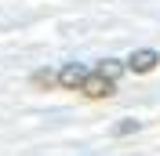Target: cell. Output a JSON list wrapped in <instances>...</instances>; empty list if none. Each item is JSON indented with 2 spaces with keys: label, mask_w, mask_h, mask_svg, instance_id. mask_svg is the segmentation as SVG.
Masks as SVG:
<instances>
[{
  "label": "cell",
  "mask_w": 160,
  "mask_h": 156,
  "mask_svg": "<svg viewBox=\"0 0 160 156\" xmlns=\"http://www.w3.org/2000/svg\"><path fill=\"white\" fill-rule=\"evenodd\" d=\"M80 95L91 98V102H98V98H113L117 95V80H109L106 73H88V80H84V87H80Z\"/></svg>",
  "instance_id": "cell-1"
},
{
  "label": "cell",
  "mask_w": 160,
  "mask_h": 156,
  "mask_svg": "<svg viewBox=\"0 0 160 156\" xmlns=\"http://www.w3.org/2000/svg\"><path fill=\"white\" fill-rule=\"evenodd\" d=\"M84 80H88V69L77 66V62H69V66L58 69V87H62V91H80V87H84Z\"/></svg>",
  "instance_id": "cell-2"
},
{
  "label": "cell",
  "mask_w": 160,
  "mask_h": 156,
  "mask_svg": "<svg viewBox=\"0 0 160 156\" xmlns=\"http://www.w3.org/2000/svg\"><path fill=\"white\" fill-rule=\"evenodd\" d=\"M157 62H160V55L146 47V51H135V55L128 58V69H131V73H153V69H157Z\"/></svg>",
  "instance_id": "cell-3"
},
{
  "label": "cell",
  "mask_w": 160,
  "mask_h": 156,
  "mask_svg": "<svg viewBox=\"0 0 160 156\" xmlns=\"http://www.w3.org/2000/svg\"><path fill=\"white\" fill-rule=\"evenodd\" d=\"M33 87H40V91L58 87V73H51V69H37V73H33Z\"/></svg>",
  "instance_id": "cell-4"
},
{
  "label": "cell",
  "mask_w": 160,
  "mask_h": 156,
  "mask_svg": "<svg viewBox=\"0 0 160 156\" xmlns=\"http://www.w3.org/2000/svg\"><path fill=\"white\" fill-rule=\"evenodd\" d=\"M98 73H106V76H109V80H117V76H120V62L106 58V62H102V66H98Z\"/></svg>",
  "instance_id": "cell-5"
},
{
  "label": "cell",
  "mask_w": 160,
  "mask_h": 156,
  "mask_svg": "<svg viewBox=\"0 0 160 156\" xmlns=\"http://www.w3.org/2000/svg\"><path fill=\"white\" fill-rule=\"evenodd\" d=\"M131 131H138V120H124V124H117V127H113V134H120V138H124V134H131Z\"/></svg>",
  "instance_id": "cell-6"
}]
</instances>
